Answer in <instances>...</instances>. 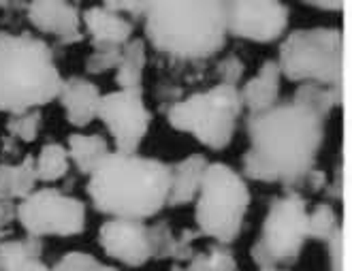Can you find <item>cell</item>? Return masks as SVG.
I'll return each mask as SVG.
<instances>
[{"label": "cell", "instance_id": "1", "mask_svg": "<svg viewBox=\"0 0 352 271\" xmlns=\"http://www.w3.org/2000/svg\"><path fill=\"white\" fill-rule=\"evenodd\" d=\"M252 148L243 156L248 177L293 182L312 169L322 141V118L297 102L276 105L248 122Z\"/></svg>", "mask_w": 352, "mask_h": 271}, {"label": "cell", "instance_id": "2", "mask_svg": "<svg viewBox=\"0 0 352 271\" xmlns=\"http://www.w3.org/2000/svg\"><path fill=\"white\" fill-rule=\"evenodd\" d=\"M171 169L154 158L109 154L90 173L88 195L96 210L116 220H143L158 214L169 201Z\"/></svg>", "mask_w": 352, "mask_h": 271}, {"label": "cell", "instance_id": "3", "mask_svg": "<svg viewBox=\"0 0 352 271\" xmlns=\"http://www.w3.org/2000/svg\"><path fill=\"white\" fill-rule=\"evenodd\" d=\"M62 77L43 41L0 34V111L11 116L47 105L60 94Z\"/></svg>", "mask_w": 352, "mask_h": 271}, {"label": "cell", "instance_id": "4", "mask_svg": "<svg viewBox=\"0 0 352 271\" xmlns=\"http://www.w3.org/2000/svg\"><path fill=\"white\" fill-rule=\"evenodd\" d=\"M146 24L156 50L205 58L224 45L226 3H150Z\"/></svg>", "mask_w": 352, "mask_h": 271}, {"label": "cell", "instance_id": "5", "mask_svg": "<svg viewBox=\"0 0 352 271\" xmlns=\"http://www.w3.org/2000/svg\"><path fill=\"white\" fill-rule=\"evenodd\" d=\"M248 205L250 193L231 166L222 162L207 164L197 193V222L201 231L222 243L237 239Z\"/></svg>", "mask_w": 352, "mask_h": 271}, {"label": "cell", "instance_id": "6", "mask_svg": "<svg viewBox=\"0 0 352 271\" xmlns=\"http://www.w3.org/2000/svg\"><path fill=\"white\" fill-rule=\"evenodd\" d=\"M342 45L340 30H299L280 50V73L301 83L340 86L344 75Z\"/></svg>", "mask_w": 352, "mask_h": 271}, {"label": "cell", "instance_id": "7", "mask_svg": "<svg viewBox=\"0 0 352 271\" xmlns=\"http://www.w3.org/2000/svg\"><path fill=\"white\" fill-rule=\"evenodd\" d=\"M241 111V98L235 86H220L186 98L169 111L171 127L195 135L212 150L229 145L235 133V120Z\"/></svg>", "mask_w": 352, "mask_h": 271}, {"label": "cell", "instance_id": "8", "mask_svg": "<svg viewBox=\"0 0 352 271\" xmlns=\"http://www.w3.org/2000/svg\"><path fill=\"white\" fill-rule=\"evenodd\" d=\"M307 237V212L303 199L293 195L278 199L265 218L263 233L252 250V257L263 269H269L280 261L295 259Z\"/></svg>", "mask_w": 352, "mask_h": 271}, {"label": "cell", "instance_id": "9", "mask_svg": "<svg viewBox=\"0 0 352 271\" xmlns=\"http://www.w3.org/2000/svg\"><path fill=\"white\" fill-rule=\"evenodd\" d=\"M17 218L30 237H69L81 233L86 226L84 203L50 188L22 199L17 207Z\"/></svg>", "mask_w": 352, "mask_h": 271}, {"label": "cell", "instance_id": "10", "mask_svg": "<svg viewBox=\"0 0 352 271\" xmlns=\"http://www.w3.org/2000/svg\"><path fill=\"white\" fill-rule=\"evenodd\" d=\"M96 118L105 122V127L111 131L118 154H135L152 122L148 107L143 105L141 88L100 96Z\"/></svg>", "mask_w": 352, "mask_h": 271}, {"label": "cell", "instance_id": "11", "mask_svg": "<svg viewBox=\"0 0 352 271\" xmlns=\"http://www.w3.org/2000/svg\"><path fill=\"white\" fill-rule=\"evenodd\" d=\"M288 22V9L280 3L226 5V32L250 41H274Z\"/></svg>", "mask_w": 352, "mask_h": 271}, {"label": "cell", "instance_id": "12", "mask_svg": "<svg viewBox=\"0 0 352 271\" xmlns=\"http://www.w3.org/2000/svg\"><path fill=\"white\" fill-rule=\"evenodd\" d=\"M102 250L116 261L139 267L152 257L150 231L135 220H109L98 233Z\"/></svg>", "mask_w": 352, "mask_h": 271}, {"label": "cell", "instance_id": "13", "mask_svg": "<svg viewBox=\"0 0 352 271\" xmlns=\"http://www.w3.org/2000/svg\"><path fill=\"white\" fill-rule=\"evenodd\" d=\"M30 22L43 32L56 34L65 43L79 41V15L69 3H32L28 11Z\"/></svg>", "mask_w": 352, "mask_h": 271}, {"label": "cell", "instance_id": "14", "mask_svg": "<svg viewBox=\"0 0 352 271\" xmlns=\"http://www.w3.org/2000/svg\"><path fill=\"white\" fill-rule=\"evenodd\" d=\"M60 100L65 105L67 120L73 127H88V124L98 116L100 94L98 88L88 79H69L62 81L60 88Z\"/></svg>", "mask_w": 352, "mask_h": 271}, {"label": "cell", "instance_id": "15", "mask_svg": "<svg viewBox=\"0 0 352 271\" xmlns=\"http://www.w3.org/2000/svg\"><path fill=\"white\" fill-rule=\"evenodd\" d=\"M84 24L94 39L96 47H118L129 41L133 32V24L124 19L120 13L102 7H92L84 13Z\"/></svg>", "mask_w": 352, "mask_h": 271}, {"label": "cell", "instance_id": "16", "mask_svg": "<svg viewBox=\"0 0 352 271\" xmlns=\"http://www.w3.org/2000/svg\"><path fill=\"white\" fill-rule=\"evenodd\" d=\"M280 77L282 73L276 62H265L261 71L243 86L239 98L243 105H248L252 116L276 107V100L280 94Z\"/></svg>", "mask_w": 352, "mask_h": 271}, {"label": "cell", "instance_id": "17", "mask_svg": "<svg viewBox=\"0 0 352 271\" xmlns=\"http://www.w3.org/2000/svg\"><path fill=\"white\" fill-rule=\"evenodd\" d=\"M207 169V162L201 154L182 160L175 169H171V193L169 205H186L190 203L203 182V173Z\"/></svg>", "mask_w": 352, "mask_h": 271}, {"label": "cell", "instance_id": "18", "mask_svg": "<svg viewBox=\"0 0 352 271\" xmlns=\"http://www.w3.org/2000/svg\"><path fill=\"white\" fill-rule=\"evenodd\" d=\"M36 182L34 160L28 156L19 164H0V201L26 199Z\"/></svg>", "mask_w": 352, "mask_h": 271}, {"label": "cell", "instance_id": "19", "mask_svg": "<svg viewBox=\"0 0 352 271\" xmlns=\"http://www.w3.org/2000/svg\"><path fill=\"white\" fill-rule=\"evenodd\" d=\"M69 158L79 166L81 173H92L96 166L111 152L107 141L98 135H71L69 137Z\"/></svg>", "mask_w": 352, "mask_h": 271}, {"label": "cell", "instance_id": "20", "mask_svg": "<svg viewBox=\"0 0 352 271\" xmlns=\"http://www.w3.org/2000/svg\"><path fill=\"white\" fill-rule=\"evenodd\" d=\"M143 67H146V47H143V41H133V43L124 47L118 65L116 81L120 83V88L122 90L141 88Z\"/></svg>", "mask_w": 352, "mask_h": 271}, {"label": "cell", "instance_id": "21", "mask_svg": "<svg viewBox=\"0 0 352 271\" xmlns=\"http://www.w3.org/2000/svg\"><path fill=\"white\" fill-rule=\"evenodd\" d=\"M36 180L56 182L69 171V154L60 143H47L34 160Z\"/></svg>", "mask_w": 352, "mask_h": 271}, {"label": "cell", "instance_id": "22", "mask_svg": "<svg viewBox=\"0 0 352 271\" xmlns=\"http://www.w3.org/2000/svg\"><path fill=\"white\" fill-rule=\"evenodd\" d=\"M338 228V216L329 205H318L312 214H307V235L316 239H331Z\"/></svg>", "mask_w": 352, "mask_h": 271}, {"label": "cell", "instance_id": "23", "mask_svg": "<svg viewBox=\"0 0 352 271\" xmlns=\"http://www.w3.org/2000/svg\"><path fill=\"white\" fill-rule=\"evenodd\" d=\"M175 271H235V259L224 250H212L210 254L197 257L188 269L175 267Z\"/></svg>", "mask_w": 352, "mask_h": 271}, {"label": "cell", "instance_id": "24", "mask_svg": "<svg viewBox=\"0 0 352 271\" xmlns=\"http://www.w3.org/2000/svg\"><path fill=\"white\" fill-rule=\"evenodd\" d=\"M38 127H41V116L36 111H24V113H15L11 116V120L7 122V129L19 137L22 141H34L36 139V133H38Z\"/></svg>", "mask_w": 352, "mask_h": 271}, {"label": "cell", "instance_id": "25", "mask_svg": "<svg viewBox=\"0 0 352 271\" xmlns=\"http://www.w3.org/2000/svg\"><path fill=\"white\" fill-rule=\"evenodd\" d=\"M122 52L118 47H96L94 56L88 60V71L90 73H102L111 67L120 65Z\"/></svg>", "mask_w": 352, "mask_h": 271}, {"label": "cell", "instance_id": "26", "mask_svg": "<svg viewBox=\"0 0 352 271\" xmlns=\"http://www.w3.org/2000/svg\"><path fill=\"white\" fill-rule=\"evenodd\" d=\"M94 267H98V261L94 257L84 252H71L56 265L54 271H92Z\"/></svg>", "mask_w": 352, "mask_h": 271}, {"label": "cell", "instance_id": "27", "mask_svg": "<svg viewBox=\"0 0 352 271\" xmlns=\"http://www.w3.org/2000/svg\"><path fill=\"white\" fill-rule=\"evenodd\" d=\"M7 271H50L43 263H41L36 257H28L24 261H19L17 265L9 267Z\"/></svg>", "mask_w": 352, "mask_h": 271}, {"label": "cell", "instance_id": "28", "mask_svg": "<svg viewBox=\"0 0 352 271\" xmlns=\"http://www.w3.org/2000/svg\"><path fill=\"white\" fill-rule=\"evenodd\" d=\"M312 7H318V9H342L344 3H312Z\"/></svg>", "mask_w": 352, "mask_h": 271}, {"label": "cell", "instance_id": "29", "mask_svg": "<svg viewBox=\"0 0 352 271\" xmlns=\"http://www.w3.org/2000/svg\"><path fill=\"white\" fill-rule=\"evenodd\" d=\"M92 271H118V269H111V267H102V265H98V267H94Z\"/></svg>", "mask_w": 352, "mask_h": 271}, {"label": "cell", "instance_id": "30", "mask_svg": "<svg viewBox=\"0 0 352 271\" xmlns=\"http://www.w3.org/2000/svg\"><path fill=\"white\" fill-rule=\"evenodd\" d=\"M263 271H278V269H274V267H269V269H263Z\"/></svg>", "mask_w": 352, "mask_h": 271}]
</instances>
